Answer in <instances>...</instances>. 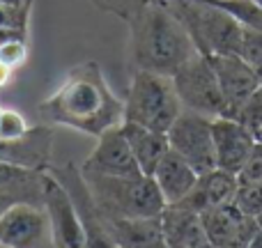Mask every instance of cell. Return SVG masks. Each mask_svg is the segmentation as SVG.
<instances>
[{"label":"cell","instance_id":"cell-35","mask_svg":"<svg viewBox=\"0 0 262 248\" xmlns=\"http://www.w3.org/2000/svg\"><path fill=\"white\" fill-rule=\"evenodd\" d=\"M258 221H260V226H262V214H260V216H258Z\"/></svg>","mask_w":262,"mask_h":248},{"label":"cell","instance_id":"cell-19","mask_svg":"<svg viewBox=\"0 0 262 248\" xmlns=\"http://www.w3.org/2000/svg\"><path fill=\"white\" fill-rule=\"evenodd\" d=\"M44 175L41 170L0 161V200L9 207L16 202L44 205Z\"/></svg>","mask_w":262,"mask_h":248},{"label":"cell","instance_id":"cell-15","mask_svg":"<svg viewBox=\"0 0 262 248\" xmlns=\"http://www.w3.org/2000/svg\"><path fill=\"white\" fill-rule=\"evenodd\" d=\"M237 191H239V177L235 172L214 168V170L198 175V182L191 189V193L175 205H182L186 209H193V212L203 214L207 209L232 205L237 198Z\"/></svg>","mask_w":262,"mask_h":248},{"label":"cell","instance_id":"cell-22","mask_svg":"<svg viewBox=\"0 0 262 248\" xmlns=\"http://www.w3.org/2000/svg\"><path fill=\"white\" fill-rule=\"evenodd\" d=\"M239 55L262 78V30H255V28H244V30H242Z\"/></svg>","mask_w":262,"mask_h":248},{"label":"cell","instance_id":"cell-36","mask_svg":"<svg viewBox=\"0 0 262 248\" xmlns=\"http://www.w3.org/2000/svg\"><path fill=\"white\" fill-rule=\"evenodd\" d=\"M0 118H3V108H0Z\"/></svg>","mask_w":262,"mask_h":248},{"label":"cell","instance_id":"cell-30","mask_svg":"<svg viewBox=\"0 0 262 248\" xmlns=\"http://www.w3.org/2000/svg\"><path fill=\"white\" fill-rule=\"evenodd\" d=\"M26 3H30V0H0V5H3V7H9V9L23 7Z\"/></svg>","mask_w":262,"mask_h":248},{"label":"cell","instance_id":"cell-37","mask_svg":"<svg viewBox=\"0 0 262 248\" xmlns=\"http://www.w3.org/2000/svg\"><path fill=\"white\" fill-rule=\"evenodd\" d=\"M260 90H262V83H260Z\"/></svg>","mask_w":262,"mask_h":248},{"label":"cell","instance_id":"cell-17","mask_svg":"<svg viewBox=\"0 0 262 248\" xmlns=\"http://www.w3.org/2000/svg\"><path fill=\"white\" fill-rule=\"evenodd\" d=\"M149 177L159 186L166 205H175L180 200H184L195 186V182H198L195 168L186 159H182L177 152H172V149H168L163 154V159L157 163V168H154V172Z\"/></svg>","mask_w":262,"mask_h":248},{"label":"cell","instance_id":"cell-21","mask_svg":"<svg viewBox=\"0 0 262 248\" xmlns=\"http://www.w3.org/2000/svg\"><path fill=\"white\" fill-rule=\"evenodd\" d=\"M232 120L242 122L253 136H258V131L262 129V90H258L255 95H251L239 108L232 113Z\"/></svg>","mask_w":262,"mask_h":248},{"label":"cell","instance_id":"cell-33","mask_svg":"<svg viewBox=\"0 0 262 248\" xmlns=\"http://www.w3.org/2000/svg\"><path fill=\"white\" fill-rule=\"evenodd\" d=\"M251 3H255V5H258V7H262V0H251Z\"/></svg>","mask_w":262,"mask_h":248},{"label":"cell","instance_id":"cell-18","mask_svg":"<svg viewBox=\"0 0 262 248\" xmlns=\"http://www.w3.org/2000/svg\"><path fill=\"white\" fill-rule=\"evenodd\" d=\"M104 221L118 248H168L161 228V216L104 218Z\"/></svg>","mask_w":262,"mask_h":248},{"label":"cell","instance_id":"cell-5","mask_svg":"<svg viewBox=\"0 0 262 248\" xmlns=\"http://www.w3.org/2000/svg\"><path fill=\"white\" fill-rule=\"evenodd\" d=\"M182 113V101L170 76L136 69L124 97V122L143 124L166 133Z\"/></svg>","mask_w":262,"mask_h":248},{"label":"cell","instance_id":"cell-23","mask_svg":"<svg viewBox=\"0 0 262 248\" xmlns=\"http://www.w3.org/2000/svg\"><path fill=\"white\" fill-rule=\"evenodd\" d=\"M235 205L244 214L258 218L262 214V179L260 182H251V184H239Z\"/></svg>","mask_w":262,"mask_h":248},{"label":"cell","instance_id":"cell-14","mask_svg":"<svg viewBox=\"0 0 262 248\" xmlns=\"http://www.w3.org/2000/svg\"><path fill=\"white\" fill-rule=\"evenodd\" d=\"M51 154H53V129L49 124L32 126L21 138H0V161L5 163L46 172L53 166Z\"/></svg>","mask_w":262,"mask_h":248},{"label":"cell","instance_id":"cell-28","mask_svg":"<svg viewBox=\"0 0 262 248\" xmlns=\"http://www.w3.org/2000/svg\"><path fill=\"white\" fill-rule=\"evenodd\" d=\"M92 3H95L97 7H101L104 12H111L118 16L120 12H124V9L131 7L134 3H138V0H92Z\"/></svg>","mask_w":262,"mask_h":248},{"label":"cell","instance_id":"cell-8","mask_svg":"<svg viewBox=\"0 0 262 248\" xmlns=\"http://www.w3.org/2000/svg\"><path fill=\"white\" fill-rule=\"evenodd\" d=\"M0 241L9 248H55L44 205L16 202L0 214Z\"/></svg>","mask_w":262,"mask_h":248},{"label":"cell","instance_id":"cell-2","mask_svg":"<svg viewBox=\"0 0 262 248\" xmlns=\"http://www.w3.org/2000/svg\"><path fill=\"white\" fill-rule=\"evenodd\" d=\"M118 16L129 26V55L136 69L172 76L198 53L186 28L163 0H138Z\"/></svg>","mask_w":262,"mask_h":248},{"label":"cell","instance_id":"cell-26","mask_svg":"<svg viewBox=\"0 0 262 248\" xmlns=\"http://www.w3.org/2000/svg\"><path fill=\"white\" fill-rule=\"evenodd\" d=\"M30 129L21 113L16 110L3 108V118H0V138L3 140H12V138H21L26 131Z\"/></svg>","mask_w":262,"mask_h":248},{"label":"cell","instance_id":"cell-32","mask_svg":"<svg viewBox=\"0 0 262 248\" xmlns=\"http://www.w3.org/2000/svg\"><path fill=\"white\" fill-rule=\"evenodd\" d=\"M255 138H258V143H262V129L258 131V136H255Z\"/></svg>","mask_w":262,"mask_h":248},{"label":"cell","instance_id":"cell-10","mask_svg":"<svg viewBox=\"0 0 262 248\" xmlns=\"http://www.w3.org/2000/svg\"><path fill=\"white\" fill-rule=\"evenodd\" d=\"M81 172H95L106 177H138L143 175L134 159L127 138H124L122 124L104 131L97 138V147L81 166Z\"/></svg>","mask_w":262,"mask_h":248},{"label":"cell","instance_id":"cell-7","mask_svg":"<svg viewBox=\"0 0 262 248\" xmlns=\"http://www.w3.org/2000/svg\"><path fill=\"white\" fill-rule=\"evenodd\" d=\"M212 120L203 113L182 108L172 126L166 131L170 149L195 168L198 175L216 168V154H214V133Z\"/></svg>","mask_w":262,"mask_h":248},{"label":"cell","instance_id":"cell-29","mask_svg":"<svg viewBox=\"0 0 262 248\" xmlns=\"http://www.w3.org/2000/svg\"><path fill=\"white\" fill-rule=\"evenodd\" d=\"M9 78H12V69L5 67V64H0V90L9 83Z\"/></svg>","mask_w":262,"mask_h":248},{"label":"cell","instance_id":"cell-31","mask_svg":"<svg viewBox=\"0 0 262 248\" xmlns=\"http://www.w3.org/2000/svg\"><path fill=\"white\" fill-rule=\"evenodd\" d=\"M246 248H262V228L253 235V239L249 241V246H246Z\"/></svg>","mask_w":262,"mask_h":248},{"label":"cell","instance_id":"cell-9","mask_svg":"<svg viewBox=\"0 0 262 248\" xmlns=\"http://www.w3.org/2000/svg\"><path fill=\"white\" fill-rule=\"evenodd\" d=\"M44 209L53 228L55 248H88L85 228L69 191L55 175H44Z\"/></svg>","mask_w":262,"mask_h":248},{"label":"cell","instance_id":"cell-4","mask_svg":"<svg viewBox=\"0 0 262 248\" xmlns=\"http://www.w3.org/2000/svg\"><path fill=\"white\" fill-rule=\"evenodd\" d=\"M191 35L203 55H239L242 26L235 16L203 0H163Z\"/></svg>","mask_w":262,"mask_h":248},{"label":"cell","instance_id":"cell-20","mask_svg":"<svg viewBox=\"0 0 262 248\" xmlns=\"http://www.w3.org/2000/svg\"><path fill=\"white\" fill-rule=\"evenodd\" d=\"M122 131H124V138H127L131 152H134V159L138 163L140 172L143 175H152L157 163L170 149L168 136L163 131L147 129V126L136 124V122H122Z\"/></svg>","mask_w":262,"mask_h":248},{"label":"cell","instance_id":"cell-11","mask_svg":"<svg viewBox=\"0 0 262 248\" xmlns=\"http://www.w3.org/2000/svg\"><path fill=\"white\" fill-rule=\"evenodd\" d=\"M212 248H246L260 230V221L244 214L235 202L200 214Z\"/></svg>","mask_w":262,"mask_h":248},{"label":"cell","instance_id":"cell-24","mask_svg":"<svg viewBox=\"0 0 262 248\" xmlns=\"http://www.w3.org/2000/svg\"><path fill=\"white\" fill-rule=\"evenodd\" d=\"M28 37H14V39H7L0 44V64L14 69L23 67L28 60Z\"/></svg>","mask_w":262,"mask_h":248},{"label":"cell","instance_id":"cell-27","mask_svg":"<svg viewBox=\"0 0 262 248\" xmlns=\"http://www.w3.org/2000/svg\"><path fill=\"white\" fill-rule=\"evenodd\" d=\"M237 177H239V184H251V182L262 179V143H258L253 147L249 161H246L244 168L237 172Z\"/></svg>","mask_w":262,"mask_h":248},{"label":"cell","instance_id":"cell-3","mask_svg":"<svg viewBox=\"0 0 262 248\" xmlns=\"http://www.w3.org/2000/svg\"><path fill=\"white\" fill-rule=\"evenodd\" d=\"M81 175L104 218L161 216L166 209V200L149 175L106 177L95 172H81Z\"/></svg>","mask_w":262,"mask_h":248},{"label":"cell","instance_id":"cell-16","mask_svg":"<svg viewBox=\"0 0 262 248\" xmlns=\"http://www.w3.org/2000/svg\"><path fill=\"white\" fill-rule=\"evenodd\" d=\"M161 228L168 248H212L203 218L193 209L166 205L161 212Z\"/></svg>","mask_w":262,"mask_h":248},{"label":"cell","instance_id":"cell-13","mask_svg":"<svg viewBox=\"0 0 262 248\" xmlns=\"http://www.w3.org/2000/svg\"><path fill=\"white\" fill-rule=\"evenodd\" d=\"M214 133V154H216V168L228 172H239L244 163L249 161L258 138L251 133L242 122L232 118H214L212 120Z\"/></svg>","mask_w":262,"mask_h":248},{"label":"cell","instance_id":"cell-1","mask_svg":"<svg viewBox=\"0 0 262 248\" xmlns=\"http://www.w3.org/2000/svg\"><path fill=\"white\" fill-rule=\"evenodd\" d=\"M37 115L49 126H69L99 138L124 122V101L108 87L99 62L88 60L74 67L58 90L37 106Z\"/></svg>","mask_w":262,"mask_h":248},{"label":"cell","instance_id":"cell-6","mask_svg":"<svg viewBox=\"0 0 262 248\" xmlns=\"http://www.w3.org/2000/svg\"><path fill=\"white\" fill-rule=\"evenodd\" d=\"M170 78H172L177 97L182 101V108L203 113L207 118L226 115V99H223V92H221V85H219L216 72L212 67V60L207 55L195 53Z\"/></svg>","mask_w":262,"mask_h":248},{"label":"cell","instance_id":"cell-34","mask_svg":"<svg viewBox=\"0 0 262 248\" xmlns=\"http://www.w3.org/2000/svg\"><path fill=\"white\" fill-rule=\"evenodd\" d=\"M0 248H9V246H7V244H3V241H0Z\"/></svg>","mask_w":262,"mask_h":248},{"label":"cell","instance_id":"cell-12","mask_svg":"<svg viewBox=\"0 0 262 248\" xmlns=\"http://www.w3.org/2000/svg\"><path fill=\"white\" fill-rule=\"evenodd\" d=\"M212 60V67L216 72L219 85H221L223 99H226V115L223 118H232L237 108L249 99L251 95L260 90V74L246 62L242 55H207Z\"/></svg>","mask_w":262,"mask_h":248},{"label":"cell","instance_id":"cell-25","mask_svg":"<svg viewBox=\"0 0 262 248\" xmlns=\"http://www.w3.org/2000/svg\"><path fill=\"white\" fill-rule=\"evenodd\" d=\"M32 5H35V0H30V3H26L23 7H16V9H9V7H3V5H0V30L7 28V30H16V32L28 35V23H30Z\"/></svg>","mask_w":262,"mask_h":248}]
</instances>
